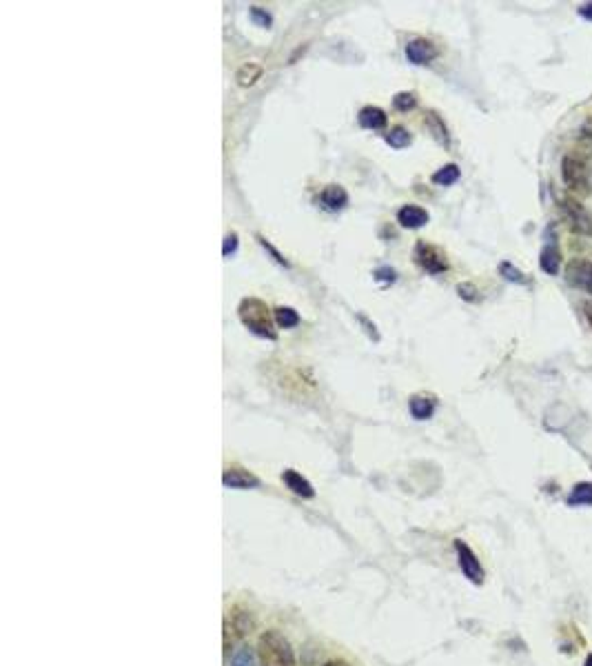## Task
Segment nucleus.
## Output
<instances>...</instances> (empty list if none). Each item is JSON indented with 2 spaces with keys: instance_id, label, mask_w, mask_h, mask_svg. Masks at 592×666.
Here are the masks:
<instances>
[{
  "instance_id": "obj_20",
  "label": "nucleus",
  "mask_w": 592,
  "mask_h": 666,
  "mask_svg": "<svg viewBox=\"0 0 592 666\" xmlns=\"http://www.w3.org/2000/svg\"><path fill=\"white\" fill-rule=\"evenodd\" d=\"M276 322H278V327H282V329H293V327L300 325V315H297V311L291 309V307H278V309H276Z\"/></svg>"
},
{
  "instance_id": "obj_31",
  "label": "nucleus",
  "mask_w": 592,
  "mask_h": 666,
  "mask_svg": "<svg viewBox=\"0 0 592 666\" xmlns=\"http://www.w3.org/2000/svg\"><path fill=\"white\" fill-rule=\"evenodd\" d=\"M360 322H362V325L366 327V331H369V333H371V336H373V338L377 340V331H375V325H371L369 320H366V318H364V315H360Z\"/></svg>"
},
{
  "instance_id": "obj_5",
  "label": "nucleus",
  "mask_w": 592,
  "mask_h": 666,
  "mask_svg": "<svg viewBox=\"0 0 592 666\" xmlns=\"http://www.w3.org/2000/svg\"><path fill=\"white\" fill-rule=\"evenodd\" d=\"M415 262H418L426 274L430 276H437V274H444L448 269V260L444 256V251L435 245H428V243H418L415 247Z\"/></svg>"
},
{
  "instance_id": "obj_2",
  "label": "nucleus",
  "mask_w": 592,
  "mask_h": 666,
  "mask_svg": "<svg viewBox=\"0 0 592 666\" xmlns=\"http://www.w3.org/2000/svg\"><path fill=\"white\" fill-rule=\"evenodd\" d=\"M239 313V320L242 325L255 333V336L260 338H266V340H276L278 333L273 329V320H271V313H268V307L262 303L258 298H247L242 300V305L237 309Z\"/></svg>"
},
{
  "instance_id": "obj_17",
  "label": "nucleus",
  "mask_w": 592,
  "mask_h": 666,
  "mask_svg": "<svg viewBox=\"0 0 592 666\" xmlns=\"http://www.w3.org/2000/svg\"><path fill=\"white\" fill-rule=\"evenodd\" d=\"M459 176H461L459 167L455 163H451V165H444L442 169H437L433 173V182L442 185V187H451V185H455L459 180Z\"/></svg>"
},
{
  "instance_id": "obj_21",
  "label": "nucleus",
  "mask_w": 592,
  "mask_h": 666,
  "mask_svg": "<svg viewBox=\"0 0 592 666\" xmlns=\"http://www.w3.org/2000/svg\"><path fill=\"white\" fill-rule=\"evenodd\" d=\"M426 124H428V129L433 132V136L442 142V145H448V142H451V138H448L446 124H444V120H442L437 114H428V116H426Z\"/></svg>"
},
{
  "instance_id": "obj_24",
  "label": "nucleus",
  "mask_w": 592,
  "mask_h": 666,
  "mask_svg": "<svg viewBox=\"0 0 592 666\" xmlns=\"http://www.w3.org/2000/svg\"><path fill=\"white\" fill-rule=\"evenodd\" d=\"M393 105L397 111H410L415 105H418V96H415L413 91H399L393 98Z\"/></svg>"
},
{
  "instance_id": "obj_7",
  "label": "nucleus",
  "mask_w": 592,
  "mask_h": 666,
  "mask_svg": "<svg viewBox=\"0 0 592 666\" xmlns=\"http://www.w3.org/2000/svg\"><path fill=\"white\" fill-rule=\"evenodd\" d=\"M455 551H457V560H459V568L461 573L466 576L473 584H484V566L477 560L475 551L463 542V540H455Z\"/></svg>"
},
{
  "instance_id": "obj_14",
  "label": "nucleus",
  "mask_w": 592,
  "mask_h": 666,
  "mask_svg": "<svg viewBox=\"0 0 592 666\" xmlns=\"http://www.w3.org/2000/svg\"><path fill=\"white\" fill-rule=\"evenodd\" d=\"M386 114H384V109L379 107H364L360 109L357 114V122L364 127V129H381V127H386Z\"/></svg>"
},
{
  "instance_id": "obj_28",
  "label": "nucleus",
  "mask_w": 592,
  "mask_h": 666,
  "mask_svg": "<svg viewBox=\"0 0 592 666\" xmlns=\"http://www.w3.org/2000/svg\"><path fill=\"white\" fill-rule=\"evenodd\" d=\"M457 293H459V298H463V300H468V303H473V300H477V289H475V284H468V282H461L459 287H457Z\"/></svg>"
},
{
  "instance_id": "obj_27",
  "label": "nucleus",
  "mask_w": 592,
  "mask_h": 666,
  "mask_svg": "<svg viewBox=\"0 0 592 666\" xmlns=\"http://www.w3.org/2000/svg\"><path fill=\"white\" fill-rule=\"evenodd\" d=\"M258 240H260V245H262V247H264V249H266V251L271 253V256H273V260H276L278 264H282V267H289V262L284 260V256H282V253H280V251H278V249H276L273 245H271V243L266 240V238L258 235Z\"/></svg>"
},
{
  "instance_id": "obj_10",
  "label": "nucleus",
  "mask_w": 592,
  "mask_h": 666,
  "mask_svg": "<svg viewBox=\"0 0 592 666\" xmlns=\"http://www.w3.org/2000/svg\"><path fill=\"white\" fill-rule=\"evenodd\" d=\"M317 200H319V204H322L324 209L340 211V209H344L348 204V194H346V189L340 187V185H328L324 192L319 194Z\"/></svg>"
},
{
  "instance_id": "obj_32",
  "label": "nucleus",
  "mask_w": 592,
  "mask_h": 666,
  "mask_svg": "<svg viewBox=\"0 0 592 666\" xmlns=\"http://www.w3.org/2000/svg\"><path fill=\"white\" fill-rule=\"evenodd\" d=\"M324 666H350V664L344 662V660H331V662H326Z\"/></svg>"
},
{
  "instance_id": "obj_33",
  "label": "nucleus",
  "mask_w": 592,
  "mask_h": 666,
  "mask_svg": "<svg viewBox=\"0 0 592 666\" xmlns=\"http://www.w3.org/2000/svg\"><path fill=\"white\" fill-rule=\"evenodd\" d=\"M584 311H586V318H588V322H590V327H592V305H590V303L584 305Z\"/></svg>"
},
{
  "instance_id": "obj_15",
  "label": "nucleus",
  "mask_w": 592,
  "mask_h": 666,
  "mask_svg": "<svg viewBox=\"0 0 592 666\" xmlns=\"http://www.w3.org/2000/svg\"><path fill=\"white\" fill-rule=\"evenodd\" d=\"M539 267L543 274L548 276H557L559 274V267H562V253L555 245H546L539 253Z\"/></svg>"
},
{
  "instance_id": "obj_6",
  "label": "nucleus",
  "mask_w": 592,
  "mask_h": 666,
  "mask_svg": "<svg viewBox=\"0 0 592 666\" xmlns=\"http://www.w3.org/2000/svg\"><path fill=\"white\" fill-rule=\"evenodd\" d=\"M566 282L574 289L592 293V260L588 258H572L564 269Z\"/></svg>"
},
{
  "instance_id": "obj_1",
  "label": "nucleus",
  "mask_w": 592,
  "mask_h": 666,
  "mask_svg": "<svg viewBox=\"0 0 592 666\" xmlns=\"http://www.w3.org/2000/svg\"><path fill=\"white\" fill-rule=\"evenodd\" d=\"M260 666H295V653L282 633L264 631L258 642Z\"/></svg>"
},
{
  "instance_id": "obj_8",
  "label": "nucleus",
  "mask_w": 592,
  "mask_h": 666,
  "mask_svg": "<svg viewBox=\"0 0 592 666\" xmlns=\"http://www.w3.org/2000/svg\"><path fill=\"white\" fill-rule=\"evenodd\" d=\"M437 56V47L426 38H413L406 45V58L413 65H428Z\"/></svg>"
},
{
  "instance_id": "obj_22",
  "label": "nucleus",
  "mask_w": 592,
  "mask_h": 666,
  "mask_svg": "<svg viewBox=\"0 0 592 666\" xmlns=\"http://www.w3.org/2000/svg\"><path fill=\"white\" fill-rule=\"evenodd\" d=\"M499 274H502L508 282H515V284H526V282H528L526 274L519 271V269H517L513 262H502V264H499Z\"/></svg>"
},
{
  "instance_id": "obj_23",
  "label": "nucleus",
  "mask_w": 592,
  "mask_h": 666,
  "mask_svg": "<svg viewBox=\"0 0 592 666\" xmlns=\"http://www.w3.org/2000/svg\"><path fill=\"white\" fill-rule=\"evenodd\" d=\"M231 666H258L253 648L251 646H239L235 651V655H233V660H231Z\"/></svg>"
},
{
  "instance_id": "obj_12",
  "label": "nucleus",
  "mask_w": 592,
  "mask_h": 666,
  "mask_svg": "<svg viewBox=\"0 0 592 666\" xmlns=\"http://www.w3.org/2000/svg\"><path fill=\"white\" fill-rule=\"evenodd\" d=\"M282 482L289 486L295 496H300V498H313L315 496V489H313V484L304 478L302 473H297V471H293V469H286L284 473H282Z\"/></svg>"
},
{
  "instance_id": "obj_13",
  "label": "nucleus",
  "mask_w": 592,
  "mask_h": 666,
  "mask_svg": "<svg viewBox=\"0 0 592 666\" xmlns=\"http://www.w3.org/2000/svg\"><path fill=\"white\" fill-rule=\"evenodd\" d=\"M435 398L433 395H424V393H420V395H413L410 398V416L415 418V420H428V418H433V414H435Z\"/></svg>"
},
{
  "instance_id": "obj_11",
  "label": "nucleus",
  "mask_w": 592,
  "mask_h": 666,
  "mask_svg": "<svg viewBox=\"0 0 592 666\" xmlns=\"http://www.w3.org/2000/svg\"><path fill=\"white\" fill-rule=\"evenodd\" d=\"M222 484L229 489H255L260 480L244 469H227L222 475Z\"/></svg>"
},
{
  "instance_id": "obj_19",
  "label": "nucleus",
  "mask_w": 592,
  "mask_h": 666,
  "mask_svg": "<svg viewBox=\"0 0 592 666\" xmlns=\"http://www.w3.org/2000/svg\"><path fill=\"white\" fill-rule=\"evenodd\" d=\"M410 140H413V136H410L408 129H404V127H395V129H391V132L386 134V142H389L393 149H404V147H408Z\"/></svg>"
},
{
  "instance_id": "obj_34",
  "label": "nucleus",
  "mask_w": 592,
  "mask_h": 666,
  "mask_svg": "<svg viewBox=\"0 0 592 666\" xmlns=\"http://www.w3.org/2000/svg\"><path fill=\"white\" fill-rule=\"evenodd\" d=\"M584 666H592V653H590V655L586 658V664H584Z\"/></svg>"
},
{
  "instance_id": "obj_9",
  "label": "nucleus",
  "mask_w": 592,
  "mask_h": 666,
  "mask_svg": "<svg viewBox=\"0 0 592 666\" xmlns=\"http://www.w3.org/2000/svg\"><path fill=\"white\" fill-rule=\"evenodd\" d=\"M428 220H430L428 211L418 207V204H404V207L397 211V222L404 229H420Z\"/></svg>"
},
{
  "instance_id": "obj_26",
  "label": "nucleus",
  "mask_w": 592,
  "mask_h": 666,
  "mask_svg": "<svg viewBox=\"0 0 592 666\" xmlns=\"http://www.w3.org/2000/svg\"><path fill=\"white\" fill-rule=\"evenodd\" d=\"M373 276H375V280L381 282V284H391V282H395V278H397L395 269H391V267H379Z\"/></svg>"
},
{
  "instance_id": "obj_25",
  "label": "nucleus",
  "mask_w": 592,
  "mask_h": 666,
  "mask_svg": "<svg viewBox=\"0 0 592 666\" xmlns=\"http://www.w3.org/2000/svg\"><path fill=\"white\" fill-rule=\"evenodd\" d=\"M251 21L260 27H271V23H273L271 13L266 9H260V7H251Z\"/></svg>"
},
{
  "instance_id": "obj_29",
  "label": "nucleus",
  "mask_w": 592,
  "mask_h": 666,
  "mask_svg": "<svg viewBox=\"0 0 592 666\" xmlns=\"http://www.w3.org/2000/svg\"><path fill=\"white\" fill-rule=\"evenodd\" d=\"M235 249H237V233H229L227 238H224V247H222V253L224 256H231V253H235Z\"/></svg>"
},
{
  "instance_id": "obj_30",
  "label": "nucleus",
  "mask_w": 592,
  "mask_h": 666,
  "mask_svg": "<svg viewBox=\"0 0 592 666\" xmlns=\"http://www.w3.org/2000/svg\"><path fill=\"white\" fill-rule=\"evenodd\" d=\"M579 16H581V18H586V21H592V3L581 5L579 7Z\"/></svg>"
},
{
  "instance_id": "obj_3",
  "label": "nucleus",
  "mask_w": 592,
  "mask_h": 666,
  "mask_svg": "<svg viewBox=\"0 0 592 666\" xmlns=\"http://www.w3.org/2000/svg\"><path fill=\"white\" fill-rule=\"evenodd\" d=\"M590 165L584 160L581 156H564L562 160V178H564V185L570 189L572 194H579V196H586L592 192V180H590Z\"/></svg>"
},
{
  "instance_id": "obj_4",
  "label": "nucleus",
  "mask_w": 592,
  "mask_h": 666,
  "mask_svg": "<svg viewBox=\"0 0 592 666\" xmlns=\"http://www.w3.org/2000/svg\"><path fill=\"white\" fill-rule=\"evenodd\" d=\"M562 214H564V220L568 222L570 231H574L577 235H592V216L588 214V209L579 200H574L570 196L562 198Z\"/></svg>"
},
{
  "instance_id": "obj_16",
  "label": "nucleus",
  "mask_w": 592,
  "mask_h": 666,
  "mask_svg": "<svg viewBox=\"0 0 592 666\" xmlns=\"http://www.w3.org/2000/svg\"><path fill=\"white\" fill-rule=\"evenodd\" d=\"M592 504V482H577L568 496V506H590Z\"/></svg>"
},
{
  "instance_id": "obj_18",
  "label": "nucleus",
  "mask_w": 592,
  "mask_h": 666,
  "mask_svg": "<svg viewBox=\"0 0 592 666\" xmlns=\"http://www.w3.org/2000/svg\"><path fill=\"white\" fill-rule=\"evenodd\" d=\"M231 622H233V631L237 633V636H247V633H251L253 626H255V617H253L251 611H239L237 609L233 613V617H231Z\"/></svg>"
}]
</instances>
